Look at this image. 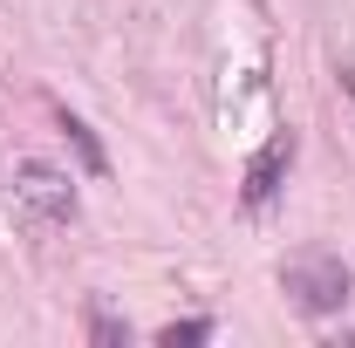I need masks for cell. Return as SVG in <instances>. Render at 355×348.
Masks as SVG:
<instances>
[{
  "mask_svg": "<svg viewBox=\"0 0 355 348\" xmlns=\"http://www.w3.org/2000/svg\"><path fill=\"white\" fill-rule=\"evenodd\" d=\"M280 287H287V301L301 314H335V307H349L355 273H349L342 253H294L280 266Z\"/></svg>",
  "mask_w": 355,
  "mask_h": 348,
  "instance_id": "cell-1",
  "label": "cell"
},
{
  "mask_svg": "<svg viewBox=\"0 0 355 348\" xmlns=\"http://www.w3.org/2000/svg\"><path fill=\"white\" fill-rule=\"evenodd\" d=\"M14 205H21L28 218H42V225H69V218H76V184H69V171L28 157L21 177H14Z\"/></svg>",
  "mask_w": 355,
  "mask_h": 348,
  "instance_id": "cell-2",
  "label": "cell"
},
{
  "mask_svg": "<svg viewBox=\"0 0 355 348\" xmlns=\"http://www.w3.org/2000/svg\"><path fill=\"white\" fill-rule=\"evenodd\" d=\"M287 171H294V130L266 137L260 150H253V164H246V212H266L273 198H280V184H287Z\"/></svg>",
  "mask_w": 355,
  "mask_h": 348,
  "instance_id": "cell-3",
  "label": "cell"
},
{
  "mask_svg": "<svg viewBox=\"0 0 355 348\" xmlns=\"http://www.w3.org/2000/svg\"><path fill=\"white\" fill-rule=\"evenodd\" d=\"M62 137L76 143V157H83V171H89V177L110 171V157H103V143H96V130H89L83 116H69V110H62Z\"/></svg>",
  "mask_w": 355,
  "mask_h": 348,
  "instance_id": "cell-4",
  "label": "cell"
},
{
  "mask_svg": "<svg viewBox=\"0 0 355 348\" xmlns=\"http://www.w3.org/2000/svg\"><path fill=\"white\" fill-rule=\"evenodd\" d=\"M89 335H96L103 348H123V342H130V328H123L116 314H103V307H89Z\"/></svg>",
  "mask_w": 355,
  "mask_h": 348,
  "instance_id": "cell-5",
  "label": "cell"
},
{
  "mask_svg": "<svg viewBox=\"0 0 355 348\" xmlns=\"http://www.w3.org/2000/svg\"><path fill=\"white\" fill-rule=\"evenodd\" d=\"M164 348H191V342H212V321H171L164 335H157Z\"/></svg>",
  "mask_w": 355,
  "mask_h": 348,
  "instance_id": "cell-6",
  "label": "cell"
},
{
  "mask_svg": "<svg viewBox=\"0 0 355 348\" xmlns=\"http://www.w3.org/2000/svg\"><path fill=\"white\" fill-rule=\"evenodd\" d=\"M335 76H342V96L355 103V69H335Z\"/></svg>",
  "mask_w": 355,
  "mask_h": 348,
  "instance_id": "cell-7",
  "label": "cell"
}]
</instances>
